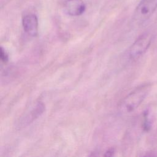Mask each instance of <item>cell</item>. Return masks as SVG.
<instances>
[{"mask_svg": "<svg viewBox=\"0 0 157 157\" xmlns=\"http://www.w3.org/2000/svg\"><path fill=\"white\" fill-rule=\"evenodd\" d=\"M150 89V83L143 84L136 88L121 101L119 105L120 112L126 114L134 111L144 101Z\"/></svg>", "mask_w": 157, "mask_h": 157, "instance_id": "cell-1", "label": "cell"}, {"mask_svg": "<svg viewBox=\"0 0 157 157\" xmlns=\"http://www.w3.org/2000/svg\"><path fill=\"white\" fill-rule=\"evenodd\" d=\"M157 9V0H141L136 7L133 20L135 23L141 25L147 21Z\"/></svg>", "mask_w": 157, "mask_h": 157, "instance_id": "cell-2", "label": "cell"}, {"mask_svg": "<svg viewBox=\"0 0 157 157\" xmlns=\"http://www.w3.org/2000/svg\"><path fill=\"white\" fill-rule=\"evenodd\" d=\"M152 36L150 33H145L140 35L129 47L128 51L129 58L135 60L142 56L149 48Z\"/></svg>", "mask_w": 157, "mask_h": 157, "instance_id": "cell-3", "label": "cell"}, {"mask_svg": "<svg viewBox=\"0 0 157 157\" xmlns=\"http://www.w3.org/2000/svg\"><path fill=\"white\" fill-rule=\"evenodd\" d=\"M64 10L70 16H79L84 13L85 4L82 0H66L64 3Z\"/></svg>", "mask_w": 157, "mask_h": 157, "instance_id": "cell-4", "label": "cell"}, {"mask_svg": "<svg viewBox=\"0 0 157 157\" xmlns=\"http://www.w3.org/2000/svg\"><path fill=\"white\" fill-rule=\"evenodd\" d=\"M22 25L25 33L31 37H35L38 33V20L36 15L30 13L25 15L22 19Z\"/></svg>", "mask_w": 157, "mask_h": 157, "instance_id": "cell-5", "label": "cell"}, {"mask_svg": "<svg viewBox=\"0 0 157 157\" xmlns=\"http://www.w3.org/2000/svg\"><path fill=\"white\" fill-rule=\"evenodd\" d=\"M45 111V105L42 102H37L35 105L29 110L28 113L21 118L20 124L26 126L32 123L34 120L40 117Z\"/></svg>", "mask_w": 157, "mask_h": 157, "instance_id": "cell-6", "label": "cell"}, {"mask_svg": "<svg viewBox=\"0 0 157 157\" xmlns=\"http://www.w3.org/2000/svg\"><path fill=\"white\" fill-rule=\"evenodd\" d=\"M0 57H1V59L2 62L4 63H6L9 60V56L7 53L6 52V51L1 47V54H0Z\"/></svg>", "mask_w": 157, "mask_h": 157, "instance_id": "cell-7", "label": "cell"}, {"mask_svg": "<svg viewBox=\"0 0 157 157\" xmlns=\"http://www.w3.org/2000/svg\"><path fill=\"white\" fill-rule=\"evenodd\" d=\"M113 152H114V151H113V149H110V150H107V151L105 152V156H112V155H113Z\"/></svg>", "mask_w": 157, "mask_h": 157, "instance_id": "cell-8", "label": "cell"}]
</instances>
